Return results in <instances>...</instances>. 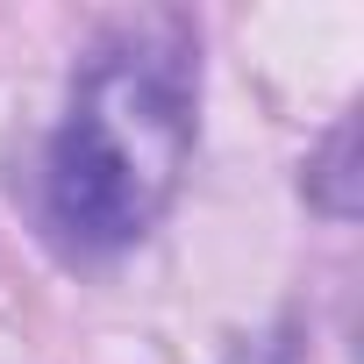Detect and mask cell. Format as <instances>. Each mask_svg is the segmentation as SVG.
Listing matches in <instances>:
<instances>
[{
	"label": "cell",
	"mask_w": 364,
	"mask_h": 364,
	"mask_svg": "<svg viewBox=\"0 0 364 364\" xmlns=\"http://www.w3.org/2000/svg\"><path fill=\"white\" fill-rule=\"evenodd\" d=\"M193 150V29L136 15L93 43L72 114L43 164V215L72 250L136 243Z\"/></svg>",
	"instance_id": "6da1fadb"
}]
</instances>
